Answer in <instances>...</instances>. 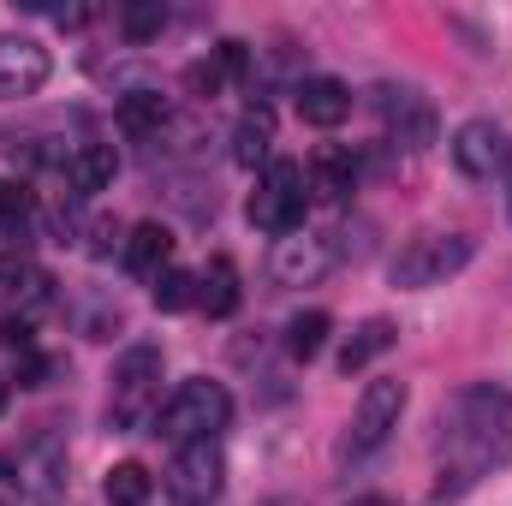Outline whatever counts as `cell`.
Returning a JSON list of instances; mask_svg holds the SVG:
<instances>
[{
	"label": "cell",
	"mask_w": 512,
	"mask_h": 506,
	"mask_svg": "<svg viewBox=\"0 0 512 506\" xmlns=\"http://www.w3.org/2000/svg\"><path fill=\"white\" fill-rule=\"evenodd\" d=\"M507 459H512V393L501 381L459 387L441 411V483H435L429 506H453L489 471H501Z\"/></svg>",
	"instance_id": "obj_1"
},
{
	"label": "cell",
	"mask_w": 512,
	"mask_h": 506,
	"mask_svg": "<svg viewBox=\"0 0 512 506\" xmlns=\"http://www.w3.org/2000/svg\"><path fill=\"white\" fill-rule=\"evenodd\" d=\"M227 423H233V393L209 376L179 381L173 399L155 411V435L173 441V453H179V447H197V441H221Z\"/></svg>",
	"instance_id": "obj_2"
},
{
	"label": "cell",
	"mask_w": 512,
	"mask_h": 506,
	"mask_svg": "<svg viewBox=\"0 0 512 506\" xmlns=\"http://www.w3.org/2000/svg\"><path fill=\"white\" fill-rule=\"evenodd\" d=\"M161 411V346L155 340H137L126 346V358L114 364V387H108V429H143L155 423Z\"/></svg>",
	"instance_id": "obj_3"
},
{
	"label": "cell",
	"mask_w": 512,
	"mask_h": 506,
	"mask_svg": "<svg viewBox=\"0 0 512 506\" xmlns=\"http://www.w3.org/2000/svg\"><path fill=\"white\" fill-rule=\"evenodd\" d=\"M477 256V239L471 233H453V227H429V233H411L393 262H387V274H393V286H405V292H423V286H441V280H453L465 262Z\"/></svg>",
	"instance_id": "obj_4"
},
{
	"label": "cell",
	"mask_w": 512,
	"mask_h": 506,
	"mask_svg": "<svg viewBox=\"0 0 512 506\" xmlns=\"http://www.w3.org/2000/svg\"><path fill=\"white\" fill-rule=\"evenodd\" d=\"M399 417H405V381H370L364 393H358V411H352V423H346V435H340V465H364L370 453H382L387 441H393V429H399Z\"/></svg>",
	"instance_id": "obj_5"
},
{
	"label": "cell",
	"mask_w": 512,
	"mask_h": 506,
	"mask_svg": "<svg viewBox=\"0 0 512 506\" xmlns=\"http://www.w3.org/2000/svg\"><path fill=\"white\" fill-rule=\"evenodd\" d=\"M304 209H310V191H304V167L298 161H268L262 179H256L251 197V227L268 239H286L304 227Z\"/></svg>",
	"instance_id": "obj_6"
},
{
	"label": "cell",
	"mask_w": 512,
	"mask_h": 506,
	"mask_svg": "<svg viewBox=\"0 0 512 506\" xmlns=\"http://www.w3.org/2000/svg\"><path fill=\"white\" fill-rule=\"evenodd\" d=\"M221 477H227L221 441L179 447V453H173V465H167V489H173V501H185V506H209L215 495H221Z\"/></svg>",
	"instance_id": "obj_7"
},
{
	"label": "cell",
	"mask_w": 512,
	"mask_h": 506,
	"mask_svg": "<svg viewBox=\"0 0 512 506\" xmlns=\"http://www.w3.org/2000/svg\"><path fill=\"white\" fill-rule=\"evenodd\" d=\"M453 167H459L465 179H495V173H507L512 167L507 126H495V120H465V126L453 131Z\"/></svg>",
	"instance_id": "obj_8"
},
{
	"label": "cell",
	"mask_w": 512,
	"mask_h": 506,
	"mask_svg": "<svg viewBox=\"0 0 512 506\" xmlns=\"http://www.w3.org/2000/svg\"><path fill=\"white\" fill-rule=\"evenodd\" d=\"M382 120H387V143L405 149V155H423L435 143V131H441L435 108L417 90H382Z\"/></svg>",
	"instance_id": "obj_9"
},
{
	"label": "cell",
	"mask_w": 512,
	"mask_h": 506,
	"mask_svg": "<svg viewBox=\"0 0 512 506\" xmlns=\"http://www.w3.org/2000/svg\"><path fill=\"white\" fill-rule=\"evenodd\" d=\"M340 262V251L322 239V233H286V239H274V280L280 286H316L328 268Z\"/></svg>",
	"instance_id": "obj_10"
},
{
	"label": "cell",
	"mask_w": 512,
	"mask_h": 506,
	"mask_svg": "<svg viewBox=\"0 0 512 506\" xmlns=\"http://www.w3.org/2000/svg\"><path fill=\"white\" fill-rule=\"evenodd\" d=\"M48 84V48L36 36H0V96H36Z\"/></svg>",
	"instance_id": "obj_11"
},
{
	"label": "cell",
	"mask_w": 512,
	"mask_h": 506,
	"mask_svg": "<svg viewBox=\"0 0 512 506\" xmlns=\"http://www.w3.org/2000/svg\"><path fill=\"white\" fill-rule=\"evenodd\" d=\"M60 483H66V447H60L54 435L30 441V447L18 453V489L36 506H54L60 501Z\"/></svg>",
	"instance_id": "obj_12"
},
{
	"label": "cell",
	"mask_w": 512,
	"mask_h": 506,
	"mask_svg": "<svg viewBox=\"0 0 512 506\" xmlns=\"http://www.w3.org/2000/svg\"><path fill=\"white\" fill-rule=\"evenodd\" d=\"M292 108H298V120L316 131H334L352 120V90L340 84V78H304L298 90H292Z\"/></svg>",
	"instance_id": "obj_13"
},
{
	"label": "cell",
	"mask_w": 512,
	"mask_h": 506,
	"mask_svg": "<svg viewBox=\"0 0 512 506\" xmlns=\"http://www.w3.org/2000/svg\"><path fill=\"white\" fill-rule=\"evenodd\" d=\"M304 191L316 203H346L358 191V155L352 149H316V161L304 167Z\"/></svg>",
	"instance_id": "obj_14"
},
{
	"label": "cell",
	"mask_w": 512,
	"mask_h": 506,
	"mask_svg": "<svg viewBox=\"0 0 512 506\" xmlns=\"http://www.w3.org/2000/svg\"><path fill=\"white\" fill-rule=\"evenodd\" d=\"M114 173H120L114 143H78V149L66 155V185H72V197H96V191H108Z\"/></svg>",
	"instance_id": "obj_15"
},
{
	"label": "cell",
	"mask_w": 512,
	"mask_h": 506,
	"mask_svg": "<svg viewBox=\"0 0 512 506\" xmlns=\"http://www.w3.org/2000/svg\"><path fill=\"white\" fill-rule=\"evenodd\" d=\"M233 161L239 167H268L274 161V108L268 102H251L233 126Z\"/></svg>",
	"instance_id": "obj_16"
},
{
	"label": "cell",
	"mask_w": 512,
	"mask_h": 506,
	"mask_svg": "<svg viewBox=\"0 0 512 506\" xmlns=\"http://www.w3.org/2000/svg\"><path fill=\"white\" fill-rule=\"evenodd\" d=\"M126 268L143 274V280H155L161 268H173V233L161 221H137L126 233Z\"/></svg>",
	"instance_id": "obj_17"
},
{
	"label": "cell",
	"mask_w": 512,
	"mask_h": 506,
	"mask_svg": "<svg viewBox=\"0 0 512 506\" xmlns=\"http://www.w3.org/2000/svg\"><path fill=\"white\" fill-rule=\"evenodd\" d=\"M393 340H399V328H393L387 316H370V322H358V328H352V340H346V352H340V370H346V376L370 370L382 352H393Z\"/></svg>",
	"instance_id": "obj_18"
},
{
	"label": "cell",
	"mask_w": 512,
	"mask_h": 506,
	"mask_svg": "<svg viewBox=\"0 0 512 506\" xmlns=\"http://www.w3.org/2000/svg\"><path fill=\"white\" fill-rule=\"evenodd\" d=\"M239 298H245V292H239V268H233L227 256H215V262L197 274V304L221 322V316H233V310H239Z\"/></svg>",
	"instance_id": "obj_19"
},
{
	"label": "cell",
	"mask_w": 512,
	"mask_h": 506,
	"mask_svg": "<svg viewBox=\"0 0 512 506\" xmlns=\"http://www.w3.org/2000/svg\"><path fill=\"white\" fill-rule=\"evenodd\" d=\"M167 120H173V108H167L161 90H126V96H120V126H126L131 137H161Z\"/></svg>",
	"instance_id": "obj_20"
},
{
	"label": "cell",
	"mask_w": 512,
	"mask_h": 506,
	"mask_svg": "<svg viewBox=\"0 0 512 506\" xmlns=\"http://www.w3.org/2000/svg\"><path fill=\"white\" fill-rule=\"evenodd\" d=\"M328 334H334V316H328V310H298V316L286 322V352H292L298 364H310V358L328 346Z\"/></svg>",
	"instance_id": "obj_21"
},
{
	"label": "cell",
	"mask_w": 512,
	"mask_h": 506,
	"mask_svg": "<svg viewBox=\"0 0 512 506\" xmlns=\"http://www.w3.org/2000/svg\"><path fill=\"white\" fill-rule=\"evenodd\" d=\"M102 495H108V506H149V495H155V477H149L137 459H126V465H114V471H108Z\"/></svg>",
	"instance_id": "obj_22"
},
{
	"label": "cell",
	"mask_w": 512,
	"mask_h": 506,
	"mask_svg": "<svg viewBox=\"0 0 512 506\" xmlns=\"http://www.w3.org/2000/svg\"><path fill=\"white\" fill-rule=\"evenodd\" d=\"M149 298H155V310H191L197 304V274L173 262V268H161L149 280Z\"/></svg>",
	"instance_id": "obj_23"
},
{
	"label": "cell",
	"mask_w": 512,
	"mask_h": 506,
	"mask_svg": "<svg viewBox=\"0 0 512 506\" xmlns=\"http://www.w3.org/2000/svg\"><path fill=\"white\" fill-rule=\"evenodd\" d=\"M120 30H126L131 42H155V36L167 30V6H161V0H137V6L120 12Z\"/></svg>",
	"instance_id": "obj_24"
},
{
	"label": "cell",
	"mask_w": 512,
	"mask_h": 506,
	"mask_svg": "<svg viewBox=\"0 0 512 506\" xmlns=\"http://www.w3.org/2000/svg\"><path fill=\"white\" fill-rule=\"evenodd\" d=\"M42 286H48V280H42V274H36L18 251L0 256V292H42Z\"/></svg>",
	"instance_id": "obj_25"
},
{
	"label": "cell",
	"mask_w": 512,
	"mask_h": 506,
	"mask_svg": "<svg viewBox=\"0 0 512 506\" xmlns=\"http://www.w3.org/2000/svg\"><path fill=\"white\" fill-rule=\"evenodd\" d=\"M215 66H221L227 84H239V78H251V48H245V42H221V48H215Z\"/></svg>",
	"instance_id": "obj_26"
},
{
	"label": "cell",
	"mask_w": 512,
	"mask_h": 506,
	"mask_svg": "<svg viewBox=\"0 0 512 506\" xmlns=\"http://www.w3.org/2000/svg\"><path fill=\"white\" fill-rule=\"evenodd\" d=\"M221 84H227V78H221V66H215V60H197V66L185 72V90H191V96H203V102H209V96H221Z\"/></svg>",
	"instance_id": "obj_27"
},
{
	"label": "cell",
	"mask_w": 512,
	"mask_h": 506,
	"mask_svg": "<svg viewBox=\"0 0 512 506\" xmlns=\"http://www.w3.org/2000/svg\"><path fill=\"white\" fill-rule=\"evenodd\" d=\"M352 506H387V501H376V495H364V501H352Z\"/></svg>",
	"instance_id": "obj_28"
},
{
	"label": "cell",
	"mask_w": 512,
	"mask_h": 506,
	"mask_svg": "<svg viewBox=\"0 0 512 506\" xmlns=\"http://www.w3.org/2000/svg\"><path fill=\"white\" fill-rule=\"evenodd\" d=\"M507 215H512V173H507Z\"/></svg>",
	"instance_id": "obj_29"
},
{
	"label": "cell",
	"mask_w": 512,
	"mask_h": 506,
	"mask_svg": "<svg viewBox=\"0 0 512 506\" xmlns=\"http://www.w3.org/2000/svg\"><path fill=\"white\" fill-rule=\"evenodd\" d=\"M0 411H6V381H0Z\"/></svg>",
	"instance_id": "obj_30"
}]
</instances>
